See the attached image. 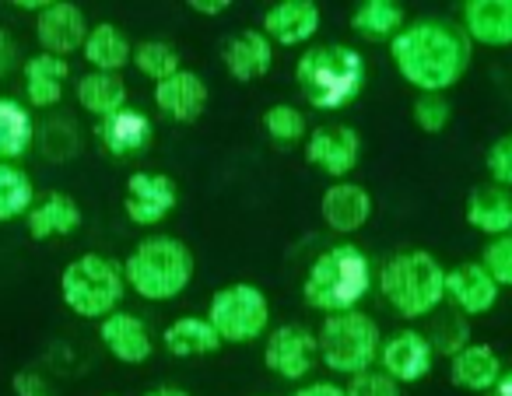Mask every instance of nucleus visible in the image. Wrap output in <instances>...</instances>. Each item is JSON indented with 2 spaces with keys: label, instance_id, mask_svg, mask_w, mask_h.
Here are the masks:
<instances>
[{
  "label": "nucleus",
  "instance_id": "obj_1",
  "mask_svg": "<svg viewBox=\"0 0 512 396\" xmlns=\"http://www.w3.org/2000/svg\"><path fill=\"white\" fill-rule=\"evenodd\" d=\"M390 60L400 78L411 88H418V95H446L470 71L474 46L463 36L460 25H449L442 18H421V22L404 25L390 39Z\"/></svg>",
  "mask_w": 512,
  "mask_h": 396
},
{
  "label": "nucleus",
  "instance_id": "obj_2",
  "mask_svg": "<svg viewBox=\"0 0 512 396\" xmlns=\"http://www.w3.org/2000/svg\"><path fill=\"white\" fill-rule=\"evenodd\" d=\"M295 85L316 113H341L365 88V57L355 46L320 43L309 46L295 64Z\"/></svg>",
  "mask_w": 512,
  "mask_h": 396
},
{
  "label": "nucleus",
  "instance_id": "obj_3",
  "mask_svg": "<svg viewBox=\"0 0 512 396\" xmlns=\"http://www.w3.org/2000/svg\"><path fill=\"white\" fill-rule=\"evenodd\" d=\"M372 288V260L355 242H337L323 249L306 270L302 298L313 312H351L365 302Z\"/></svg>",
  "mask_w": 512,
  "mask_h": 396
},
{
  "label": "nucleus",
  "instance_id": "obj_4",
  "mask_svg": "<svg viewBox=\"0 0 512 396\" xmlns=\"http://www.w3.org/2000/svg\"><path fill=\"white\" fill-rule=\"evenodd\" d=\"M379 295L397 316L428 319L446 305V267L428 249H404L393 253L379 267Z\"/></svg>",
  "mask_w": 512,
  "mask_h": 396
},
{
  "label": "nucleus",
  "instance_id": "obj_5",
  "mask_svg": "<svg viewBox=\"0 0 512 396\" xmlns=\"http://www.w3.org/2000/svg\"><path fill=\"white\" fill-rule=\"evenodd\" d=\"M193 253L172 235H148L123 260V281L144 302H172L193 281Z\"/></svg>",
  "mask_w": 512,
  "mask_h": 396
},
{
  "label": "nucleus",
  "instance_id": "obj_6",
  "mask_svg": "<svg viewBox=\"0 0 512 396\" xmlns=\"http://www.w3.org/2000/svg\"><path fill=\"white\" fill-rule=\"evenodd\" d=\"M60 295L64 305L81 319H106L120 309L123 295H127V281H123V267L109 256L85 253L78 260L67 263L60 274Z\"/></svg>",
  "mask_w": 512,
  "mask_h": 396
},
{
  "label": "nucleus",
  "instance_id": "obj_7",
  "mask_svg": "<svg viewBox=\"0 0 512 396\" xmlns=\"http://www.w3.org/2000/svg\"><path fill=\"white\" fill-rule=\"evenodd\" d=\"M320 344V361L337 375H358L369 372L379 361V347H383V333L379 323L362 309L334 312L320 323L316 333Z\"/></svg>",
  "mask_w": 512,
  "mask_h": 396
},
{
  "label": "nucleus",
  "instance_id": "obj_8",
  "mask_svg": "<svg viewBox=\"0 0 512 396\" xmlns=\"http://www.w3.org/2000/svg\"><path fill=\"white\" fill-rule=\"evenodd\" d=\"M207 323L221 344H253L271 330V298L249 281L225 284L211 295Z\"/></svg>",
  "mask_w": 512,
  "mask_h": 396
},
{
  "label": "nucleus",
  "instance_id": "obj_9",
  "mask_svg": "<svg viewBox=\"0 0 512 396\" xmlns=\"http://www.w3.org/2000/svg\"><path fill=\"white\" fill-rule=\"evenodd\" d=\"M320 361V344L316 333L302 323H281L267 330L264 340V365L271 368L278 379L302 382Z\"/></svg>",
  "mask_w": 512,
  "mask_h": 396
},
{
  "label": "nucleus",
  "instance_id": "obj_10",
  "mask_svg": "<svg viewBox=\"0 0 512 396\" xmlns=\"http://www.w3.org/2000/svg\"><path fill=\"white\" fill-rule=\"evenodd\" d=\"M306 162L341 183V179L351 176V172L358 169V162H362V137H358V130L348 127V123H323V127L309 130Z\"/></svg>",
  "mask_w": 512,
  "mask_h": 396
},
{
  "label": "nucleus",
  "instance_id": "obj_11",
  "mask_svg": "<svg viewBox=\"0 0 512 396\" xmlns=\"http://www.w3.org/2000/svg\"><path fill=\"white\" fill-rule=\"evenodd\" d=\"M179 186L162 172H134L123 193V211L137 228H155L176 211Z\"/></svg>",
  "mask_w": 512,
  "mask_h": 396
},
{
  "label": "nucleus",
  "instance_id": "obj_12",
  "mask_svg": "<svg viewBox=\"0 0 512 396\" xmlns=\"http://www.w3.org/2000/svg\"><path fill=\"white\" fill-rule=\"evenodd\" d=\"M432 361H435V351H432V344H428L425 330H414V326L397 330L379 347V368H383L393 382H400V386H414V382L425 379V375L432 372Z\"/></svg>",
  "mask_w": 512,
  "mask_h": 396
},
{
  "label": "nucleus",
  "instance_id": "obj_13",
  "mask_svg": "<svg viewBox=\"0 0 512 396\" xmlns=\"http://www.w3.org/2000/svg\"><path fill=\"white\" fill-rule=\"evenodd\" d=\"M88 18L78 4H67V0H50L36 18V39L43 46V53L50 57H71L85 46L88 39Z\"/></svg>",
  "mask_w": 512,
  "mask_h": 396
},
{
  "label": "nucleus",
  "instance_id": "obj_14",
  "mask_svg": "<svg viewBox=\"0 0 512 396\" xmlns=\"http://www.w3.org/2000/svg\"><path fill=\"white\" fill-rule=\"evenodd\" d=\"M323 25V15H320V4L313 0H278L271 11L264 15V36L271 39V46H306L316 39Z\"/></svg>",
  "mask_w": 512,
  "mask_h": 396
},
{
  "label": "nucleus",
  "instance_id": "obj_15",
  "mask_svg": "<svg viewBox=\"0 0 512 396\" xmlns=\"http://www.w3.org/2000/svg\"><path fill=\"white\" fill-rule=\"evenodd\" d=\"M95 134H99V144L106 148V155L127 162V158L148 155V148L155 144V123H151L148 113L127 106V109H120V113L99 120Z\"/></svg>",
  "mask_w": 512,
  "mask_h": 396
},
{
  "label": "nucleus",
  "instance_id": "obj_16",
  "mask_svg": "<svg viewBox=\"0 0 512 396\" xmlns=\"http://www.w3.org/2000/svg\"><path fill=\"white\" fill-rule=\"evenodd\" d=\"M498 295L502 288L491 281V274L477 260L446 270V302L460 316H484L498 305Z\"/></svg>",
  "mask_w": 512,
  "mask_h": 396
},
{
  "label": "nucleus",
  "instance_id": "obj_17",
  "mask_svg": "<svg viewBox=\"0 0 512 396\" xmlns=\"http://www.w3.org/2000/svg\"><path fill=\"white\" fill-rule=\"evenodd\" d=\"M320 218L330 232L337 235H351L358 228L369 225L372 218V193L365 186L341 179V183H330L320 197Z\"/></svg>",
  "mask_w": 512,
  "mask_h": 396
},
{
  "label": "nucleus",
  "instance_id": "obj_18",
  "mask_svg": "<svg viewBox=\"0 0 512 396\" xmlns=\"http://www.w3.org/2000/svg\"><path fill=\"white\" fill-rule=\"evenodd\" d=\"M460 15V29L470 46H488V50L512 46V0H467Z\"/></svg>",
  "mask_w": 512,
  "mask_h": 396
},
{
  "label": "nucleus",
  "instance_id": "obj_19",
  "mask_svg": "<svg viewBox=\"0 0 512 396\" xmlns=\"http://www.w3.org/2000/svg\"><path fill=\"white\" fill-rule=\"evenodd\" d=\"M99 337H102V347L113 354L116 361L123 365H144L155 351V340H151V330L141 316L134 312H123L116 309L113 316H106L99 323Z\"/></svg>",
  "mask_w": 512,
  "mask_h": 396
},
{
  "label": "nucleus",
  "instance_id": "obj_20",
  "mask_svg": "<svg viewBox=\"0 0 512 396\" xmlns=\"http://www.w3.org/2000/svg\"><path fill=\"white\" fill-rule=\"evenodd\" d=\"M207 99H211V95H207L204 78L193 74V71H186V67L155 85L158 113H165L176 123H197L207 109Z\"/></svg>",
  "mask_w": 512,
  "mask_h": 396
},
{
  "label": "nucleus",
  "instance_id": "obj_21",
  "mask_svg": "<svg viewBox=\"0 0 512 396\" xmlns=\"http://www.w3.org/2000/svg\"><path fill=\"white\" fill-rule=\"evenodd\" d=\"M221 64H225L228 78L256 81L274 67V46L260 29H246L221 46Z\"/></svg>",
  "mask_w": 512,
  "mask_h": 396
},
{
  "label": "nucleus",
  "instance_id": "obj_22",
  "mask_svg": "<svg viewBox=\"0 0 512 396\" xmlns=\"http://www.w3.org/2000/svg\"><path fill=\"white\" fill-rule=\"evenodd\" d=\"M25 225H29V235L36 242L64 239V235H74L81 228V207L71 193H43L32 204V211L25 214Z\"/></svg>",
  "mask_w": 512,
  "mask_h": 396
},
{
  "label": "nucleus",
  "instance_id": "obj_23",
  "mask_svg": "<svg viewBox=\"0 0 512 396\" xmlns=\"http://www.w3.org/2000/svg\"><path fill=\"white\" fill-rule=\"evenodd\" d=\"M498 375H502V358L488 344H467L449 358V382L467 393H491Z\"/></svg>",
  "mask_w": 512,
  "mask_h": 396
},
{
  "label": "nucleus",
  "instance_id": "obj_24",
  "mask_svg": "<svg viewBox=\"0 0 512 396\" xmlns=\"http://www.w3.org/2000/svg\"><path fill=\"white\" fill-rule=\"evenodd\" d=\"M467 225L488 239L512 232V190L495 183H481L467 197Z\"/></svg>",
  "mask_w": 512,
  "mask_h": 396
},
{
  "label": "nucleus",
  "instance_id": "obj_25",
  "mask_svg": "<svg viewBox=\"0 0 512 396\" xmlns=\"http://www.w3.org/2000/svg\"><path fill=\"white\" fill-rule=\"evenodd\" d=\"M71 78V64L64 57H50V53H36L25 60V99L36 109H53L64 99V85Z\"/></svg>",
  "mask_w": 512,
  "mask_h": 396
},
{
  "label": "nucleus",
  "instance_id": "obj_26",
  "mask_svg": "<svg viewBox=\"0 0 512 396\" xmlns=\"http://www.w3.org/2000/svg\"><path fill=\"white\" fill-rule=\"evenodd\" d=\"M162 347L172 358H207V354H218L225 344L207 323V316H179L162 330Z\"/></svg>",
  "mask_w": 512,
  "mask_h": 396
},
{
  "label": "nucleus",
  "instance_id": "obj_27",
  "mask_svg": "<svg viewBox=\"0 0 512 396\" xmlns=\"http://www.w3.org/2000/svg\"><path fill=\"white\" fill-rule=\"evenodd\" d=\"M74 99H78V106L85 109V113L106 120V116L127 109V81H123L120 74L88 71V74H81L78 85H74Z\"/></svg>",
  "mask_w": 512,
  "mask_h": 396
},
{
  "label": "nucleus",
  "instance_id": "obj_28",
  "mask_svg": "<svg viewBox=\"0 0 512 396\" xmlns=\"http://www.w3.org/2000/svg\"><path fill=\"white\" fill-rule=\"evenodd\" d=\"M85 60L92 64V71H102V74H120L123 67L130 64L134 57V46H130L127 32L116 29L113 22H102L95 29H88V39L81 46Z\"/></svg>",
  "mask_w": 512,
  "mask_h": 396
},
{
  "label": "nucleus",
  "instance_id": "obj_29",
  "mask_svg": "<svg viewBox=\"0 0 512 396\" xmlns=\"http://www.w3.org/2000/svg\"><path fill=\"white\" fill-rule=\"evenodd\" d=\"M404 25V4H397V0H362L351 15V32L362 36L365 43H390Z\"/></svg>",
  "mask_w": 512,
  "mask_h": 396
},
{
  "label": "nucleus",
  "instance_id": "obj_30",
  "mask_svg": "<svg viewBox=\"0 0 512 396\" xmlns=\"http://www.w3.org/2000/svg\"><path fill=\"white\" fill-rule=\"evenodd\" d=\"M36 144V120L15 99H0V162L15 165Z\"/></svg>",
  "mask_w": 512,
  "mask_h": 396
},
{
  "label": "nucleus",
  "instance_id": "obj_31",
  "mask_svg": "<svg viewBox=\"0 0 512 396\" xmlns=\"http://www.w3.org/2000/svg\"><path fill=\"white\" fill-rule=\"evenodd\" d=\"M36 204V186L25 176V169L11 162H0V221H18Z\"/></svg>",
  "mask_w": 512,
  "mask_h": 396
},
{
  "label": "nucleus",
  "instance_id": "obj_32",
  "mask_svg": "<svg viewBox=\"0 0 512 396\" xmlns=\"http://www.w3.org/2000/svg\"><path fill=\"white\" fill-rule=\"evenodd\" d=\"M130 64L137 67V74H144V78L155 81V85L172 78L176 71H183V57H179L176 46L165 43V39H144V43H137Z\"/></svg>",
  "mask_w": 512,
  "mask_h": 396
},
{
  "label": "nucleus",
  "instance_id": "obj_33",
  "mask_svg": "<svg viewBox=\"0 0 512 396\" xmlns=\"http://www.w3.org/2000/svg\"><path fill=\"white\" fill-rule=\"evenodd\" d=\"M36 141L43 158H50V162H67L81 151V134L71 116H53L50 123H43L36 130Z\"/></svg>",
  "mask_w": 512,
  "mask_h": 396
},
{
  "label": "nucleus",
  "instance_id": "obj_34",
  "mask_svg": "<svg viewBox=\"0 0 512 396\" xmlns=\"http://www.w3.org/2000/svg\"><path fill=\"white\" fill-rule=\"evenodd\" d=\"M432 330L425 333L428 344H432L435 354H446V358H453L456 351H463V347L470 344V323L467 316H460V312H432Z\"/></svg>",
  "mask_w": 512,
  "mask_h": 396
},
{
  "label": "nucleus",
  "instance_id": "obj_35",
  "mask_svg": "<svg viewBox=\"0 0 512 396\" xmlns=\"http://www.w3.org/2000/svg\"><path fill=\"white\" fill-rule=\"evenodd\" d=\"M264 130L274 144H299L309 137V120L299 106L292 102H278L264 113Z\"/></svg>",
  "mask_w": 512,
  "mask_h": 396
},
{
  "label": "nucleus",
  "instance_id": "obj_36",
  "mask_svg": "<svg viewBox=\"0 0 512 396\" xmlns=\"http://www.w3.org/2000/svg\"><path fill=\"white\" fill-rule=\"evenodd\" d=\"M411 120L421 134H442L453 120V106H449L446 95L439 92H421L411 106Z\"/></svg>",
  "mask_w": 512,
  "mask_h": 396
},
{
  "label": "nucleus",
  "instance_id": "obj_37",
  "mask_svg": "<svg viewBox=\"0 0 512 396\" xmlns=\"http://www.w3.org/2000/svg\"><path fill=\"white\" fill-rule=\"evenodd\" d=\"M477 263L488 270L498 288H512V232L484 242V253Z\"/></svg>",
  "mask_w": 512,
  "mask_h": 396
},
{
  "label": "nucleus",
  "instance_id": "obj_38",
  "mask_svg": "<svg viewBox=\"0 0 512 396\" xmlns=\"http://www.w3.org/2000/svg\"><path fill=\"white\" fill-rule=\"evenodd\" d=\"M488 183L495 186H505V190H512V134H502L491 141L488 148Z\"/></svg>",
  "mask_w": 512,
  "mask_h": 396
},
{
  "label": "nucleus",
  "instance_id": "obj_39",
  "mask_svg": "<svg viewBox=\"0 0 512 396\" xmlns=\"http://www.w3.org/2000/svg\"><path fill=\"white\" fill-rule=\"evenodd\" d=\"M348 396H400V382H393L383 368H369V372L351 375Z\"/></svg>",
  "mask_w": 512,
  "mask_h": 396
},
{
  "label": "nucleus",
  "instance_id": "obj_40",
  "mask_svg": "<svg viewBox=\"0 0 512 396\" xmlns=\"http://www.w3.org/2000/svg\"><path fill=\"white\" fill-rule=\"evenodd\" d=\"M11 386H15L18 396H53L50 386H46V379L39 372H18Z\"/></svg>",
  "mask_w": 512,
  "mask_h": 396
},
{
  "label": "nucleus",
  "instance_id": "obj_41",
  "mask_svg": "<svg viewBox=\"0 0 512 396\" xmlns=\"http://www.w3.org/2000/svg\"><path fill=\"white\" fill-rule=\"evenodd\" d=\"M15 67H18V43L0 29V78H8Z\"/></svg>",
  "mask_w": 512,
  "mask_h": 396
},
{
  "label": "nucleus",
  "instance_id": "obj_42",
  "mask_svg": "<svg viewBox=\"0 0 512 396\" xmlns=\"http://www.w3.org/2000/svg\"><path fill=\"white\" fill-rule=\"evenodd\" d=\"M292 396H348V389L337 386V382H306Z\"/></svg>",
  "mask_w": 512,
  "mask_h": 396
},
{
  "label": "nucleus",
  "instance_id": "obj_43",
  "mask_svg": "<svg viewBox=\"0 0 512 396\" xmlns=\"http://www.w3.org/2000/svg\"><path fill=\"white\" fill-rule=\"evenodd\" d=\"M232 8V0H190V11L193 15H204V18H218Z\"/></svg>",
  "mask_w": 512,
  "mask_h": 396
},
{
  "label": "nucleus",
  "instance_id": "obj_44",
  "mask_svg": "<svg viewBox=\"0 0 512 396\" xmlns=\"http://www.w3.org/2000/svg\"><path fill=\"white\" fill-rule=\"evenodd\" d=\"M495 393L498 396H512V361H509V365H502V375H498V382H495Z\"/></svg>",
  "mask_w": 512,
  "mask_h": 396
},
{
  "label": "nucleus",
  "instance_id": "obj_45",
  "mask_svg": "<svg viewBox=\"0 0 512 396\" xmlns=\"http://www.w3.org/2000/svg\"><path fill=\"white\" fill-rule=\"evenodd\" d=\"M144 396H190V393L179 389V386H158V389H148Z\"/></svg>",
  "mask_w": 512,
  "mask_h": 396
},
{
  "label": "nucleus",
  "instance_id": "obj_46",
  "mask_svg": "<svg viewBox=\"0 0 512 396\" xmlns=\"http://www.w3.org/2000/svg\"><path fill=\"white\" fill-rule=\"evenodd\" d=\"M481 396H498V393H495V389H491V393H481Z\"/></svg>",
  "mask_w": 512,
  "mask_h": 396
}]
</instances>
